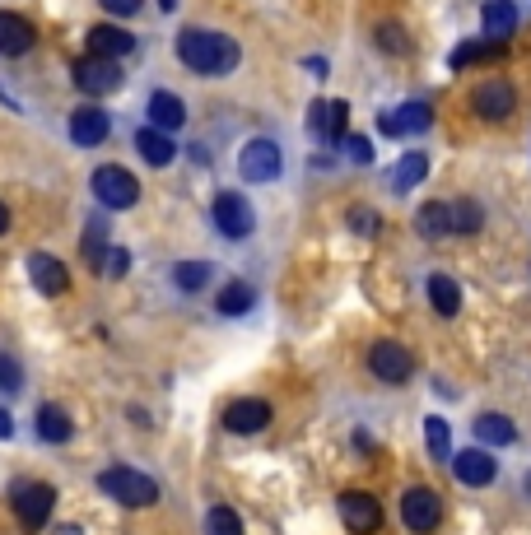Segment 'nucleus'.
Masks as SVG:
<instances>
[{"label":"nucleus","mask_w":531,"mask_h":535,"mask_svg":"<svg viewBox=\"0 0 531 535\" xmlns=\"http://www.w3.org/2000/svg\"><path fill=\"white\" fill-rule=\"evenodd\" d=\"M177 56H182V66L196 70V75H229L243 52H238V42L224 38V33L187 28V33H177Z\"/></svg>","instance_id":"f257e3e1"},{"label":"nucleus","mask_w":531,"mask_h":535,"mask_svg":"<svg viewBox=\"0 0 531 535\" xmlns=\"http://www.w3.org/2000/svg\"><path fill=\"white\" fill-rule=\"evenodd\" d=\"M98 489L108 498H117V503H126V508H150L154 498H159V489H154L150 475H140L136 466H108L103 475H98Z\"/></svg>","instance_id":"f03ea898"},{"label":"nucleus","mask_w":531,"mask_h":535,"mask_svg":"<svg viewBox=\"0 0 531 535\" xmlns=\"http://www.w3.org/2000/svg\"><path fill=\"white\" fill-rule=\"evenodd\" d=\"M280 168H285L280 145H275V140H266V135L247 140L243 154H238V173H243L247 182H275V177H280Z\"/></svg>","instance_id":"7ed1b4c3"},{"label":"nucleus","mask_w":531,"mask_h":535,"mask_svg":"<svg viewBox=\"0 0 531 535\" xmlns=\"http://www.w3.org/2000/svg\"><path fill=\"white\" fill-rule=\"evenodd\" d=\"M94 196L108 210H131V205L140 201V187H136V177L126 173V168H117V163H103L94 173Z\"/></svg>","instance_id":"20e7f679"},{"label":"nucleus","mask_w":531,"mask_h":535,"mask_svg":"<svg viewBox=\"0 0 531 535\" xmlns=\"http://www.w3.org/2000/svg\"><path fill=\"white\" fill-rule=\"evenodd\" d=\"M52 503H56V494L47 484H19V489H14V512H19V526H24V531H42L47 517H52Z\"/></svg>","instance_id":"39448f33"},{"label":"nucleus","mask_w":531,"mask_h":535,"mask_svg":"<svg viewBox=\"0 0 531 535\" xmlns=\"http://www.w3.org/2000/svg\"><path fill=\"white\" fill-rule=\"evenodd\" d=\"M368 368H373V377H382V382H406V377L415 373V359H410L406 345L378 340V345L368 349Z\"/></svg>","instance_id":"423d86ee"},{"label":"nucleus","mask_w":531,"mask_h":535,"mask_svg":"<svg viewBox=\"0 0 531 535\" xmlns=\"http://www.w3.org/2000/svg\"><path fill=\"white\" fill-rule=\"evenodd\" d=\"M75 84H80L84 94H112L117 84H122V66L117 61H108V56H84V61H75Z\"/></svg>","instance_id":"0eeeda50"},{"label":"nucleus","mask_w":531,"mask_h":535,"mask_svg":"<svg viewBox=\"0 0 531 535\" xmlns=\"http://www.w3.org/2000/svg\"><path fill=\"white\" fill-rule=\"evenodd\" d=\"M513 103H518V89L508 80H485V84H476V94H471L476 117H485V121H504L508 112H513Z\"/></svg>","instance_id":"6e6552de"},{"label":"nucleus","mask_w":531,"mask_h":535,"mask_svg":"<svg viewBox=\"0 0 531 535\" xmlns=\"http://www.w3.org/2000/svg\"><path fill=\"white\" fill-rule=\"evenodd\" d=\"M341 522L350 526L354 535H373L382 526V503L373 494H341Z\"/></svg>","instance_id":"1a4fd4ad"},{"label":"nucleus","mask_w":531,"mask_h":535,"mask_svg":"<svg viewBox=\"0 0 531 535\" xmlns=\"http://www.w3.org/2000/svg\"><path fill=\"white\" fill-rule=\"evenodd\" d=\"M252 224H257V219H252V205H247L238 191H224L215 201V228L224 238H247Z\"/></svg>","instance_id":"9d476101"},{"label":"nucleus","mask_w":531,"mask_h":535,"mask_svg":"<svg viewBox=\"0 0 531 535\" xmlns=\"http://www.w3.org/2000/svg\"><path fill=\"white\" fill-rule=\"evenodd\" d=\"M401 517H406L410 531H434L438 522H443V503H438L429 489H410L406 498H401Z\"/></svg>","instance_id":"9b49d317"},{"label":"nucleus","mask_w":531,"mask_h":535,"mask_svg":"<svg viewBox=\"0 0 531 535\" xmlns=\"http://www.w3.org/2000/svg\"><path fill=\"white\" fill-rule=\"evenodd\" d=\"M452 475L462 484H471V489H480V484H494V475H499V466H494L490 452H480V447H466V452L452 456Z\"/></svg>","instance_id":"f8f14e48"},{"label":"nucleus","mask_w":531,"mask_h":535,"mask_svg":"<svg viewBox=\"0 0 531 535\" xmlns=\"http://www.w3.org/2000/svg\"><path fill=\"white\" fill-rule=\"evenodd\" d=\"M308 126H313V135H322V140H341L345 126H350V103L322 98V103H313V112H308Z\"/></svg>","instance_id":"ddd939ff"},{"label":"nucleus","mask_w":531,"mask_h":535,"mask_svg":"<svg viewBox=\"0 0 531 535\" xmlns=\"http://www.w3.org/2000/svg\"><path fill=\"white\" fill-rule=\"evenodd\" d=\"M28 275H33V284H38L47 298H61L70 289V270L61 266L56 256H47V252H33V256H28Z\"/></svg>","instance_id":"4468645a"},{"label":"nucleus","mask_w":531,"mask_h":535,"mask_svg":"<svg viewBox=\"0 0 531 535\" xmlns=\"http://www.w3.org/2000/svg\"><path fill=\"white\" fill-rule=\"evenodd\" d=\"M108 131H112V121H108V112H103V107H80V112L70 117V140H75V145H84V149L103 145V140H108Z\"/></svg>","instance_id":"2eb2a0df"},{"label":"nucleus","mask_w":531,"mask_h":535,"mask_svg":"<svg viewBox=\"0 0 531 535\" xmlns=\"http://www.w3.org/2000/svg\"><path fill=\"white\" fill-rule=\"evenodd\" d=\"M266 419H271V405L257 401V396H243V401H233L229 410H224V428H229V433H261Z\"/></svg>","instance_id":"dca6fc26"},{"label":"nucleus","mask_w":531,"mask_h":535,"mask_svg":"<svg viewBox=\"0 0 531 535\" xmlns=\"http://www.w3.org/2000/svg\"><path fill=\"white\" fill-rule=\"evenodd\" d=\"M429 121H434V117H429V103H420V98H415V103H406L401 112H382L378 131L382 135H410V131H424Z\"/></svg>","instance_id":"f3484780"},{"label":"nucleus","mask_w":531,"mask_h":535,"mask_svg":"<svg viewBox=\"0 0 531 535\" xmlns=\"http://www.w3.org/2000/svg\"><path fill=\"white\" fill-rule=\"evenodd\" d=\"M131 47H136V38H131L126 28H112V24L89 28V56H108V61H122Z\"/></svg>","instance_id":"a211bd4d"},{"label":"nucleus","mask_w":531,"mask_h":535,"mask_svg":"<svg viewBox=\"0 0 531 535\" xmlns=\"http://www.w3.org/2000/svg\"><path fill=\"white\" fill-rule=\"evenodd\" d=\"M150 126H159V131H182V126H187L182 98L168 94V89H154L150 94Z\"/></svg>","instance_id":"6ab92c4d"},{"label":"nucleus","mask_w":531,"mask_h":535,"mask_svg":"<svg viewBox=\"0 0 531 535\" xmlns=\"http://www.w3.org/2000/svg\"><path fill=\"white\" fill-rule=\"evenodd\" d=\"M480 24H485V38H494V42L513 38V28H518V5H513V0H485Z\"/></svg>","instance_id":"aec40b11"},{"label":"nucleus","mask_w":531,"mask_h":535,"mask_svg":"<svg viewBox=\"0 0 531 535\" xmlns=\"http://www.w3.org/2000/svg\"><path fill=\"white\" fill-rule=\"evenodd\" d=\"M33 428H38L42 442H56V447L75 438V424H70V415L61 410V405H42L38 419H33Z\"/></svg>","instance_id":"412c9836"},{"label":"nucleus","mask_w":531,"mask_h":535,"mask_svg":"<svg viewBox=\"0 0 531 535\" xmlns=\"http://www.w3.org/2000/svg\"><path fill=\"white\" fill-rule=\"evenodd\" d=\"M33 47V28L19 14H0V52L5 56H24Z\"/></svg>","instance_id":"4be33fe9"},{"label":"nucleus","mask_w":531,"mask_h":535,"mask_svg":"<svg viewBox=\"0 0 531 535\" xmlns=\"http://www.w3.org/2000/svg\"><path fill=\"white\" fill-rule=\"evenodd\" d=\"M136 149H140V159L154 163V168H164V163H173V140H168V131H159V126H145V131L136 135Z\"/></svg>","instance_id":"5701e85b"},{"label":"nucleus","mask_w":531,"mask_h":535,"mask_svg":"<svg viewBox=\"0 0 531 535\" xmlns=\"http://www.w3.org/2000/svg\"><path fill=\"white\" fill-rule=\"evenodd\" d=\"M429 303H434L438 317H457L462 312V284L452 280V275H434L429 280Z\"/></svg>","instance_id":"b1692460"},{"label":"nucleus","mask_w":531,"mask_h":535,"mask_svg":"<svg viewBox=\"0 0 531 535\" xmlns=\"http://www.w3.org/2000/svg\"><path fill=\"white\" fill-rule=\"evenodd\" d=\"M424 173H429V159H424V154H401V163L392 168V191H401V196L415 191L424 182Z\"/></svg>","instance_id":"393cba45"},{"label":"nucleus","mask_w":531,"mask_h":535,"mask_svg":"<svg viewBox=\"0 0 531 535\" xmlns=\"http://www.w3.org/2000/svg\"><path fill=\"white\" fill-rule=\"evenodd\" d=\"M499 52H504V42H494V38H485V42H462V47H452L448 66H452V70H466V66H476V61H494Z\"/></svg>","instance_id":"a878e982"},{"label":"nucleus","mask_w":531,"mask_h":535,"mask_svg":"<svg viewBox=\"0 0 531 535\" xmlns=\"http://www.w3.org/2000/svg\"><path fill=\"white\" fill-rule=\"evenodd\" d=\"M415 228H420L424 238H443V233H452V210L443 201L420 205V214H415Z\"/></svg>","instance_id":"bb28decb"},{"label":"nucleus","mask_w":531,"mask_h":535,"mask_svg":"<svg viewBox=\"0 0 531 535\" xmlns=\"http://www.w3.org/2000/svg\"><path fill=\"white\" fill-rule=\"evenodd\" d=\"M252 303H257V294H252V284H243V280H233L229 289H219V298H215V308L224 312V317H243V312H252Z\"/></svg>","instance_id":"cd10ccee"},{"label":"nucleus","mask_w":531,"mask_h":535,"mask_svg":"<svg viewBox=\"0 0 531 535\" xmlns=\"http://www.w3.org/2000/svg\"><path fill=\"white\" fill-rule=\"evenodd\" d=\"M476 438H485L490 447H508V442H518V428H513V419H504V415H480Z\"/></svg>","instance_id":"c85d7f7f"},{"label":"nucleus","mask_w":531,"mask_h":535,"mask_svg":"<svg viewBox=\"0 0 531 535\" xmlns=\"http://www.w3.org/2000/svg\"><path fill=\"white\" fill-rule=\"evenodd\" d=\"M373 42H378L387 56H406L410 52V33L401 24H392V19H382V24L373 28Z\"/></svg>","instance_id":"c756f323"},{"label":"nucleus","mask_w":531,"mask_h":535,"mask_svg":"<svg viewBox=\"0 0 531 535\" xmlns=\"http://www.w3.org/2000/svg\"><path fill=\"white\" fill-rule=\"evenodd\" d=\"M210 275H215V270L205 266V261H182V266L173 270L177 289H187V294H196V289H205V284H210Z\"/></svg>","instance_id":"7c9ffc66"},{"label":"nucleus","mask_w":531,"mask_h":535,"mask_svg":"<svg viewBox=\"0 0 531 535\" xmlns=\"http://www.w3.org/2000/svg\"><path fill=\"white\" fill-rule=\"evenodd\" d=\"M205 535H243V517L233 508H210L205 517Z\"/></svg>","instance_id":"2f4dec72"},{"label":"nucleus","mask_w":531,"mask_h":535,"mask_svg":"<svg viewBox=\"0 0 531 535\" xmlns=\"http://www.w3.org/2000/svg\"><path fill=\"white\" fill-rule=\"evenodd\" d=\"M424 438H429V456H434V461H448L452 456V442H448V424H443V419H424Z\"/></svg>","instance_id":"473e14b6"},{"label":"nucleus","mask_w":531,"mask_h":535,"mask_svg":"<svg viewBox=\"0 0 531 535\" xmlns=\"http://www.w3.org/2000/svg\"><path fill=\"white\" fill-rule=\"evenodd\" d=\"M452 233H476L480 228V205L476 201H452Z\"/></svg>","instance_id":"72a5a7b5"},{"label":"nucleus","mask_w":531,"mask_h":535,"mask_svg":"<svg viewBox=\"0 0 531 535\" xmlns=\"http://www.w3.org/2000/svg\"><path fill=\"white\" fill-rule=\"evenodd\" d=\"M80 252H84V261H89V266H103V256H108V242H103V219H94V224H89Z\"/></svg>","instance_id":"f704fd0d"},{"label":"nucleus","mask_w":531,"mask_h":535,"mask_svg":"<svg viewBox=\"0 0 531 535\" xmlns=\"http://www.w3.org/2000/svg\"><path fill=\"white\" fill-rule=\"evenodd\" d=\"M103 270H108L112 280H117V275H126V270H131V256H126V247H108V261H103Z\"/></svg>","instance_id":"c9c22d12"},{"label":"nucleus","mask_w":531,"mask_h":535,"mask_svg":"<svg viewBox=\"0 0 531 535\" xmlns=\"http://www.w3.org/2000/svg\"><path fill=\"white\" fill-rule=\"evenodd\" d=\"M19 382H24V377H19V363L0 354V387H5V391H19Z\"/></svg>","instance_id":"e433bc0d"},{"label":"nucleus","mask_w":531,"mask_h":535,"mask_svg":"<svg viewBox=\"0 0 531 535\" xmlns=\"http://www.w3.org/2000/svg\"><path fill=\"white\" fill-rule=\"evenodd\" d=\"M345 145H350V159L354 163H373V145H368L364 135H345Z\"/></svg>","instance_id":"4c0bfd02"},{"label":"nucleus","mask_w":531,"mask_h":535,"mask_svg":"<svg viewBox=\"0 0 531 535\" xmlns=\"http://www.w3.org/2000/svg\"><path fill=\"white\" fill-rule=\"evenodd\" d=\"M350 224L354 228H359V233H378V214H373V210H364V205H359V210H350Z\"/></svg>","instance_id":"58836bf2"},{"label":"nucleus","mask_w":531,"mask_h":535,"mask_svg":"<svg viewBox=\"0 0 531 535\" xmlns=\"http://www.w3.org/2000/svg\"><path fill=\"white\" fill-rule=\"evenodd\" d=\"M98 5H103L108 14H117V19H131V14H136L145 0H98Z\"/></svg>","instance_id":"ea45409f"},{"label":"nucleus","mask_w":531,"mask_h":535,"mask_svg":"<svg viewBox=\"0 0 531 535\" xmlns=\"http://www.w3.org/2000/svg\"><path fill=\"white\" fill-rule=\"evenodd\" d=\"M308 70H313L317 80H327V61H322V56H308Z\"/></svg>","instance_id":"a19ab883"},{"label":"nucleus","mask_w":531,"mask_h":535,"mask_svg":"<svg viewBox=\"0 0 531 535\" xmlns=\"http://www.w3.org/2000/svg\"><path fill=\"white\" fill-rule=\"evenodd\" d=\"M10 433H14V419L5 415V410H0V438H10Z\"/></svg>","instance_id":"79ce46f5"},{"label":"nucleus","mask_w":531,"mask_h":535,"mask_svg":"<svg viewBox=\"0 0 531 535\" xmlns=\"http://www.w3.org/2000/svg\"><path fill=\"white\" fill-rule=\"evenodd\" d=\"M5 228H10V210H5V205H0V233H5Z\"/></svg>","instance_id":"37998d69"},{"label":"nucleus","mask_w":531,"mask_h":535,"mask_svg":"<svg viewBox=\"0 0 531 535\" xmlns=\"http://www.w3.org/2000/svg\"><path fill=\"white\" fill-rule=\"evenodd\" d=\"M159 5H164V10H177V0H159Z\"/></svg>","instance_id":"c03bdc74"},{"label":"nucleus","mask_w":531,"mask_h":535,"mask_svg":"<svg viewBox=\"0 0 531 535\" xmlns=\"http://www.w3.org/2000/svg\"><path fill=\"white\" fill-rule=\"evenodd\" d=\"M527 494H531V480H527Z\"/></svg>","instance_id":"a18cd8bd"}]
</instances>
